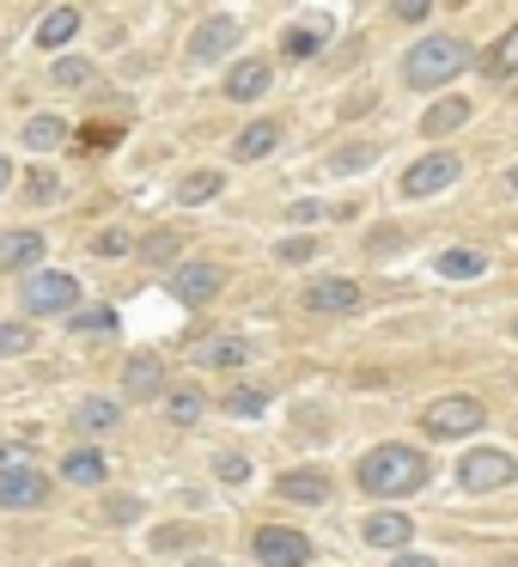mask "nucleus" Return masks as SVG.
Listing matches in <instances>:
<instances>
[{
	"label": "nucleus",
	"mask_w": 518,
	"mask_h": 567,
	"mask_svg": "<svg viewBox=\"0 0 518 567\" xmlns=\"http://www.w3.org/2000/svg\"><path fill=\"white\" fill-rule=\"evenodd\" d=\"M354 476H360V488L372 500H396V495H415V488L427 483V458H421L415 445H372Z\"/></svg>",
	"instance_id": "1"
},
{
	"label": "nucleus",
	"mask_w": 518,
	"mask_h": 567,
	"mask_svg": "<svg viewBox=\"0 0 518 567\" xmlns=\"http://www.w3.org/2000/svg\"><path fill=\"white\" fill-rule=\"evenodd\" d=\"M470 43L463 37H421L415 49L403 56V85H415V92H434V85L458 80L463 68H470Z\"/></svg>",
	"instance_id": "2"
},
{
	"label": "nucleus",
	"mask_w": 518,
	"mask_h": 567,
	"mask_svg": "<svg viewBox=\"0 0 518 567\" xmlns=\"http://www.w3.org/2000/svg\"><path fill=\"white\" fill-rule=\"evenodd\" d=\"M518 476L513 452H500V445H470L458 464V488L463 495H494V488H506Z\"/></svg>",
	"instance_id": "3"
},
{
	"label": "nucleus",
	"mask_w": 518,
	"mask_h": 567,
	"mask_svg": "<svg viewBox=\"0 0 518 567\" xmlns=\"http://www.w3.org/2000/svg\"><path fill=\"white\" fill-rule=\"evenodd\" d=\"M488 421V409H482V397H439L421 409V427L434 433V440H463V433H476V427Z\"/></svg>",
	"instance_id": "4"
},
{
	"label": "nucleus",
	"mask_w": 518,
	"mask_h": 567,
	"mask_svg": "<svg viewBox=\"0 0 518 567\" xmlns=\"http://www.w3.org/2000/svg\"><path fill=\"white\" fill-rule=\"evenodd\" d=\"M458 177H463V159L458 153H427V159H415V165L403 171V196L408 201L439 196V189H451Z\"/></svg>",
	"instance_id": "5"
},
{
	"label": "nucleus",
	"mask_w": 518,
	"mask_h": 567,
	"mask_svg": "<svg viewBox=\"0 0 518 567\" xmlns=\"http://www.w3.org/2000/svg\"><path fill=\"white\" fill-rule=\"evenodd\" d=\"M251 555L263 567H306L311 562V537L306 531H287V525H263L251 537Z\"/></svg>",
	"instance_id": "6"
},
{
	"label": "nucleus",
	"mask_w": 518,
	"mask_h": 567,
	"mask_svg": "<svg viewBox=\"0 0 518 567\" xmlns=\"http://www.w3.org/2000/svg\"><path fill=\"white\" fill-rule=\"evenodd\" d=\"M19 299H25V317H56V312H73L80 281L73 275H31Z\"/></svg>",
	"instance_id": "7"
},
{
	"label": "nucleus",
	"mask_w": 518,
	"mask_h": 567,
	"mask_svg": "<svg viewBox=\"0 0 518 567\" xmlns=\"http://www.w3.org/2000/svg\"><path fill=\"white\" fill-rule=\"evenodd\" d=\"M214 293H220V269H214V263H177V269H171V299L208 305Z\"/></svg>",
	"instance_id": "8"
},
{
	"label": "nucleus",
	"mask_w": 518,
	"mask_h": 567,
	"mask_svg": "<svg viewBox=\"0 0 518 567\" xmlns=\"http://www.w3.org/2000/svg\"><path fill=\"white\" fill-rule=\"evenodd\" d=\"M49 500V476L37 470H0V507H43Z\"/></svg>",
	"instance_id": "9"
},
{
	"label": "nucleus",
	"mask_w": 518,
	"mask_h": 567,
	"mask_svg": "<svg viewBox=\"0 0 518 567\" xmlns=\"http://www.w3.org/2000/svg\"><path fill=\"white\" fill-rule=\"evenodd\" d=\"M232 43H239V19H232V13H214L208 25L189 37V56H196V61H220Z\"/></svg>",
	"instance_id": "10"
},
{
	"label": "nucleus",
	"mask_w": 518,
	"mask_h": 567,
	"mask_svg": "<svg viewBox=\"0 0 518 567\" xmlns=\"http://www.w3.org/2000/svg\"><path fill=\"white\" fill-rule=\"evenodd\" d=\"M275 495L293 500V507H323V500H330V476H323V470H287L275 483Z\"/></svg>",
	"instance_id": "11"
},
{
	"label": "nucleus",
	"mask_w": 518,
	"mask_h": 567,
	"mask_svg": "<svg viewBox=\"0 0 518 567\" xmlns=\"http://www.w3.org/2000/svg\"><path fill=\"white\" fill-rule=\"evenodd\" d=\"M268 92V61L263 56H244L239 68L226 73V99L232 104H251V99H263Z\"/></svg>",
	"instance_id": "12"
},
{
	"label": "nucleus",
	"mask_w": 518,
	"mask_h": 567,
	"mask_svg": "<svg viewBox=\"0 0 518 567\" xmlns=\"http://www.w3.org/2000/svg\"><path fill=\"white\" fill-rule=\"evenodd\" d=\"M360 537L372 543V549H391V555H396L408 537H415V525H408V512H372Z\"/></svg>",
	"instance_id": "13"
},
{
	"label": "nucleus",
	"mask_w": 518,
	"mask_h": 567,
	"mask_svg": "<svg viewBox=\"0 0 518 567\" xmlns=\"http://www.w3.org/2000/svg\"><path fill=\"white\" fill-rule=\"evenodd\" d=\"M306 305H311V312H354V305H360V287H354V281H311Z\"/></svg>",
	"instance_id": "14"
},
{
	"label": "nucleus",
	"mask_w": 518,
	"mask_h": 567,
	"mask_svg": "<svg viewBox=\"0 0 518 567\" xmlns=\"http://www.w3.org/2000/svg\"><path fill=\"white\" fill-rule=\"evenodd\" d=\"M43 251V232H0V269H31Z\"/></svg>",
	"instance_id": "15"
},
{
	"label": "nucleus",
	"mask_w": 518,
	"mask_h": 567,
	"mask_svg": "<svg viewBox=\"0 0 518 567\" xmlns=\"http://www.w3.org/2000/svg\"><path fill=\"white\" fill-rule=\"evenodd\" d=\"M159 384H165V372H159L153 355H135V360H128V372H123V391H128V397H159Z\"/></svg>",
	"instance_id": "16"
},
{
	"label": "nucleus",
	"mask_w": 518,
	"mask_h": 567,
	"mask_svg": "<svg viewBox=\"0 0 518 567\" xmlns=\"http://www.w3.org/2000/svg\"><path fill=\"white\" fill-rule=\"evenodd\" d=\"M476 68L488 73V80H513V73H518V25L506 31L500 43H494V49H488V56L476 61Z\"/></svg>",
	"instance_id": "17"
},
{
	"label": "nucleus",
	"mask_w": 518,
	"mask_h": 567,
	"mask_svg": "<svg viewBox=\"0 0 518 567\" xmlns=\"http://www.w3.org/2000/svg\"><path fill=\"white\" fill-rule=\"evenodd\" d=\"M61 141H68V123H56V116H31V123H25V147H31V153H56Z\"/></svg>",
	"instance_id": "18"
},
{
	"label": "nucleus",
	"mask_w": 518,
	"mask_h": 567,
	"mask_svg": "<svg viewBox=\"0 0 518 567\" xmlns=\"http://www.w3.org/2000/svg\"><path fill=\"white\" fill-rule=\"evenodd\" d=\"M275 141H280L275 123H251L239 141H232V153H239V159H268V153H275Z\"/></svg>",
	"instance_id": "19"
},
{
	"label": "nucleus",
	"mask_w": 518,
	"mask_h": 567,
	"mask_svg": "<svg viewBox=\"0 0 518 567\" xmlns=\"http://www.w3.org/2000/svg\"><path fill=\"white\" fill-rule=\"evenodd\" d=\"M73 31H80V13H73V7H56V13H49V19L37 25V43H43V49H61V43H68Z\"/></svg>",
	"instance_id": "20"
},
{
	"label": "nucleus",
	"mask_w": 518,
	"mask_h": 567,
	"mask_svg": "<svg viewBox=\"0 0 518 567\" xmlns=\"http://www.w3.org/2000/svg\"><path fill=\"white\" fill-rule=\"evenodd\" d=\"M434 269L446 275V281H470V275L488 269V256H482V251H446V256L434 263Z\"/></svg>",
	"instance_id": "21"
},
{
	"label": "nucleus",
	"mask_w": 518,
	"mask_h": 567,
	"mask_svg": "<svg viewBox=\"0 0 518 567\" xmlns=\"http://www.w3.org/2000/svg\"><path fill=\"white\" fill-rule=\"evenodd\" d=\"M323 37H330V25H293L287 31V43H280V49H287V56L293 61H311L323 49Z\"/></svg>",
	"instance_id": "22"
},
{
	"label": "nucleus",
	"mask_w": 518,
	"mask_h": 567,
	"mask_svg": "<svg viewBox=\"0 0 518 567\" xmlns=\"http://www.w3.org/2000/svg\"><path fill=\"white\" fill-rule=\"evenodd\" d=\"M202 360H208V367H244V360H251V342H239V336H214L208 348H202Z\"/></svg>",
	"instance_id": "23"
},
{
	"label": "nucleus",
	"mask_w": 518,
	"mask_h": 567,
	"mask_svg": "<svg viewBox=\"0 0 518 567\" xmlns=\"http://www.w3.org/2000/svg\"><path fill=\"white\" fill-rule=\"evenodd\" d=\"M220 196V171H196V177H183L177 184V201L183 208H202V201Z\"/></svg>",
	"instance_id": "24"
},
{
	"label": "nucleus",
	"mask_w": 518,
	"mask_h": 567,
	"mask_svg": "<svg viewBox=\"0 0 518 567\" xmlns=\"http://www.w3.org/2000/svg\"><path fill=\"white\" fill-rule=\"evenodd\" d=\"M61 476H68V483H80V488H99L104 483V458L99 452H73L68 464H61Z\"/></svg>",
	"instance_id": "25"
},
{
	"label": "nucleus",
	"mask_w": 518,
	"mask_h": 567,
	"mask_svg": "<svg viewBox=\"0 0 518 567\" xmlns=\"http://www.w3.org/2000/svg\"><path fill=\"white\" fill-rule=\"evenodd\" d=\"M116 421H123V403H111V397L80 403V427H85V433H104V427H116Z\"/></svg>",
	"instance_id": "26"
},
{
	"label": "nucleus",
	"mask_w": 518,
	"mask_h": 567,
	"mask_svg": "<svg viewBox=\"0 0 518 567\" xmlns=\"http://www.w3.org/2000/svg\"><path fill=\"white\" fill-rule=\"evenodd\" d=\"M463 116H470V99H446V104H434V111L421 116V128H427V135H446V128H458Z\"/></svg>",
	"instance_id": "27"
},
{
	"label": "nucleus",
	"mask_w": 518,
	"mask_h": 567,
	"mask_svg": "<svg viewBox=\"0 0 518 567\" xmlns=\"http://www.w3.org/2000/svg\"><path fill=\"white\" fill-rule=\"evenodd\" d=\"M68 329H73V336H111V329H116V312H104V305H99V312H73Z\"/></svg>",
	"instance_id": "28"
},
{
	"label": "nucleus",
	"mask_w": 518,
	"mask_h": 567,
	"mask_svg": "<svg viewBox=\"0 0 518 567\" xmlns=\"http://www.w3.org/2000/svg\"><path fill=\"white\" fill-rule=\"evenodd\" d=\"M25 348H37V336H31V324H0V360L25 355Z\"/></svg>",
	"instance_id": "29"
},
{
	"label": "nucleus",
	"mask_w": 518,
	"mask_h": 567,
	"mask_svg": "<svg viewBox=\"0 0 518 567\" xmlns=\"http://www.w3.org/2000/svg\"><path fill=\"white\" fill-rule=\"evenodd\" d=\"M171 421L177 427L202 421V391H177V397H171Z\"/></svg>",
	"instance_id": "30"
},
{
	"label": "nucleus",
	"mask_w": 518,
	"mask_h": 567,
	"mask_svg": "<svg viewBox=\"0 0 518 567\" xmlns=\"http://www.w3.org/2000/svg\"><path fill=\"white\" fill-rule=\"evenodd\" d=\"M56 80H61V85H92V61L61 56V61H56Z\"/></svg>",
	"instance_id": "31"
},
{
	"label": "nucleus",
	"mask_w": 518,
	"mask_h": 567,
	"mask_svg": "<svg viewBox=\"0 0 518 567\" xmlns=\"http://www.w3.org/2000/svg\"><path fill=\"white\" fill-rule=\"evenodd\" d=\"M275 256L280 263H311V256H318V239H280Z\"/></svg>",
	"instance_id": "32"
},
{
	"label": "nucleus",
	"mask_w": 518,
	"mask_h": 567,
	"mask_svg": "<svg viewBox=\"0 0 518 567\" xmlns=\"http://www.w3.org/2000/svg\"><path fill=\"white\" fill-rule=\"evenodd\" d=\"M214 476H220V483H244V476H251V464H244L239 452H220V458H214Z\"/></svg>",
	"instance_id": "33"
},
{
	"label": "nucleus",
	"mask_w": 518,
	"mask_h": 567,
	"mask_svg": "<svg viewBox=\"0 0 518 567\" xmlns=\"http://www.w3.org/2000/svg\"><path fill=\"white\" fill-rule=\"evenodd\" d=\"M25 196H37V201H56V196H61L56 171H31V177H25Z\"/></svg>",
	"instance_id": "34"
},
{
	"label": "nucleus",
	"mask_w": 518,
	"mask_h": 567,
	"mask_svg": "<svg viewBox=\"0 0 518 567\" xmlns=\"http://www.w3.org/2000/svg\"><path fill=\"white\" fill-rule=\"evenodd\" d=\"M226 409L251 421V415H263V409H268V403H263V391H232V397H226Z\"/></svg>",
	"instance_id": "35"
},
{
	"label": "nucleus",
	"mask_w": 518,
	"mask_h": 567,
	"mask_svg": "<svg viewBox=\"0 0 518 567\" xmlns=\"http://www.w3.org/2000/svg\"><path fill=\"white\" fill-rule=\"evenodd\" d=\"M391 13L403 19V25H421V19L434 13V0H391Z\"/></svg>",
	"instance_id": "36"
},
{
	"label": "nucleus",
	"mask_w": 518,
	"mask_h": 567,
	"mask_svg": "<svg viewBox=\"0 0 518 567\" xmlns=\"http://www.w3.org/2000/svg\"><path fill=\"white\" fill-rule=\"evenodd\" d=\"M0 470H31V452H25V445H0Z\"/></svg>",
	"instance_id": "37"
},
{
	"label": "nucleus",
	"mask_w": 518,
	"mask_h": 567,
	"mask_svg": "<svg viewBox=\"0 0 518 567\" xmlns=\"http://www.w3.org/2000/svg\"><path fill=\"white\" fill-rule=\"evenodd\" d=\"M123 251H135L128 232H99V256H123Z\"/></svg>",
	"instance_id": "38"
},
{
	"label": "nucleus",
	"mask_w": 518,
	"mask_h": 567,
	"mask_svg": "<svg viewBox=\"0 0 518 567\" xmlns=\"http://www.w3.org/2000/svg\"><path fill=\"white\" fill-rule=\"evenodd\" d=\"M183 543H189V531H153V549H183Z\"/></svg>",
	"instance_id": "39"
},
{
	"label": "nucleus",
	"mask_w": 518,
	"mask_h": 567,
	"mask_svg": "<svg viewBox=\"0 0 518 567\" xmlns=\"http://www.w3.org/2000/svg\"><path fill=\"white\" fill-rule=\"evenodd\" d=\"M391 567H439V562H434V555H408V549H396Z\"/></svg>",
	"instance_id": "40"
},
{
	"label": "nucleus",
	"mask_w": 518,
	"mask_h": 567,
	"mask_svg": "<svg viewBox=\"0 0 518 567\" xmlns=\"http://www.w3.org/2000/svg\"><path fill=\"white\" fill-rule=\"evenodd\" d=\"M140 256H153V263H165V256H171V239H165V232H159V239H147V251H140Z\"/></svg>",
	"instance_id": "41"
},
{
	"label": "nucleus",
	"mask_w": 518,
	"mask_h": 567,
	"mask_svg": "<svg viewBox=\"0 0 518 567\" xmlns=\"http://www.w3.org/2000/svg\"><path fill=\"white\" fill-rule=\"evenodd\" d=\"M111 519H140V500H111Z\"/></svg>",
	"instance_id": "42"
},
{
	"label": "nucleus",
	"mask_w": 518,
	"mask_h": 567,
	"mask_svg": "<svg viewBox=\"0 0 518 567\" xmlns=\"http://www.w3.org/2000/svg\"><path fill=\"white\" fill-rule=\"evenodd\" d=\"M7 184H13V165H7V159H0V189H7Z\"/></svg>",
	"instance_id": "43"
},
{
	"label": "nucleus",
	"mask_w": 518,
	"mask_h": 567,
	"mask_svg": "<svg viewBox=\"0 0 518 567\" xmlns=\"http://www.w3.org/2000/svg\"><path fill=\"white\" fill-rule=\"evenodd\" d=\"M506 189H513V196H518V165H513V171H506Z\"/></svg>",
	"instance_id": "44"
},
{
	"label": "nucleus",
	"mask_w": 518,
	"mask_h": 567,
	"mask_svg": "<svg viewBox=\"0 0 518 567\" xmlns=\"http://www.w3.org/2000/svg\"><path fill=\"white\" fill-rule=\"evenodd\" d=\"M189 567H220V562H189Z\"/></svg>",
	"instance_id": "45"
},
{
	"label": "nucleus",
	"mask_w": 518,
	"mask_h": 567,
	"mask_svg": "<svg viewBox=\"0 0 518 567\" xmlns=\"http://www.w3.org/2000/svg\"><path fill=\"white\" fill-rule=\"evenodd\" d=\"M500 567H518V562H500Z\"/></svg>",
	"instance_id": "46"
},
{
	"label": "nucleus",
	"mask_w": 518,
	"mask_h": 567,
	"mask_svg": "<svg viewBox=\"0 0 518 567\" xmlns=\"http://www.w3.org/2000/svg\"><path fill=\"white\" fill-rule=\"evenodd\" d=\"M513 329H518V324H513Z\"/></svg>",
	"instance_id": "47"
}]
</instances>
